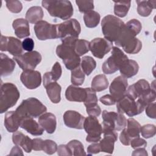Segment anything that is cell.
Wrapping results in <instances>:
<instances>
[{"label":"cell","mask_w":156,"mask_h":156,"mask_svg":"<svg viewBox=\"0 0 156 156\" xmlns=\"http://www.w3.org/2000/svg\"><path fill=\"white\" fill-rule=\"evenodd\" d=\"M41 4L51 16L66 20L73 15V7L69 1L43 0Z\"/></svg>","instance_id":"cell-1"},{"label":"cell","mask_w":156,"mask_h":156,"mask_svg":"<svg viewBox=\"0 0 156 156\" xmlns=\"http://www.w3.org/2000/svg\"><path fill=\"white\" fill-rule=\"evenodd\" d=\"M46 111V107L35 98L23 100L15 110L21 119L25 118H37Z\"/></svg>","instance_id":"cell-2"},{"label":"cell","mask_w":156,"mask_h":156,"mask_svg":"<svg viewBox=\"0 0 156 156\" xmlns=\"http://www.w3.org/2000/svg\"><path fill=\"white\" fill-rule=\"evenodd\" d=\"M124 25V23L115 16L108 15L104 16L101 22V27L105 38L111 42L116 41Z\"/></svg>","instance_id":"cell-3"},{"label":"cell","mask_w":156,"mask_h":156,"mask_svg":"<svg viewBox=\"0 0 156 156\" xmlns=\"http://www.w3.org/2000/svg\"><path fill=\"white\" fill-rule=\"evenodd\" d=\"M20 96V91L15 84L9 82L2 83L1 85L0 113H3L13 107Z\"/></svg>","instance_id":"cell-4"},{"label":"cell","mask_w":156,"mask_h":156,"mask_svg":"<svg viewBox=\"0 0 156 156\" xmlns=\"http://www.w3.org/2000/svg\"><path fill=\"white\" fill-rule=\"evenodd\" d=\"M56 54L63 60L66 68L69 70L76 69L80 64V57L76 53L72 46L63 43L57 46Z\"/></svg>","instance_id":"cell-5"},{"label":"cell","mask_w":156,"mask_h":156,"mask_svg":"<svg viewBox=\"0 0 156 156\" xmlns=\"http://www.w3.org/2000/svg\"><path fill=\"white\" fill-rule=\"evenodd\" d=\"M128 59L127 56L119 48L113 47L112 55L103 63L102 69L104 73L111 74L119 70L124 61Z\"/></svg>","instance_id":"cell-6"},{"label":"cell","mask_w":156,"mask_h":156,"mask_svg":"<svg viewBox=\"0 0 156 156\" xmlns=\"http://www.w3.org/2000/svg\"><path fill=\"white\" fill-rule=\"evenodd\" d=\"M145 107L137 100L132 99L125 95L121 99L116 102V109L120 113H126L129 116H133L142 113Z\"/></svg>","instance_id":"cell-7"},{"label":"cell","mask_w":156,"mask_h":156,"mask_svg":"<svg viewBox=\"0 0 156 156\" xmlns=\"http://www.w3.org/2000/svg\"><path fill=\"white\" fill-rule=\"evenodd\" d=\"M83 129L87 133V142L96 143L101 140L102 127L96 117L89 116L86 118L83 122Z\"/></svg>","instance_id":"cell-8"},{"label":"cell","mask_w":156,"mask_h":156,"mask_svg":"<svg viewBox=\"0 0 156 156\" xmlns=\"http://www.w3.org/2000/svg\"><path fill=\"white\" fill-rule=\"evenodd\" d=\"M13 60L23 70H32L41 62L42 57L40 52L32 51L18 56L13 57Z\"/></svg>","instance_id":"cell-9"},{"label":"cell","mask_w":156,"mask_h":156,"mask_svg":"<svg viewBox=\"0 0 156 156\" xmlns=\"http://www.w3.org/2000/svg\"><path fill=\"white\" fill-rule=\"evenodd\" d=\"M80 31V23L76 19H70L57 24L58 38L61 40L69 37L78 38Z\"/></svg>","instance_id":"cell-10"},{"label":"cell","mask_w":156,"mask_h":156,"mask_svg":"<svg viewBox=\"0 0 156 156\" xmlns=\"http://www.w3.org/2000/svg\"><path fill=\"white\" fill-rule=\"evenodd\" d=\"M34 31L40 40L55 39L58 38L57 24H53L41 20L34 26Z\"/></svg>","instance_id":"cell-11"},{"label":"cell","mask_w":156,"mask_h":156,"mask_svg":"<svg viewBox=\"0 0 156 156\" xmlns=\"http://www.w3.org/2000/svg\"><path fill=\"white\" fill-rule=\"evenodd\" d=\"M0 50L1 51H8L13 57L20 55L23 52L22 42L20 39L15 37H5L2 35L1 37Z\"/></svg>","instance_id":"cell-12"},{"label":"cell","mask_w":156,"mask_h":156,"mask_svg":"<svg viewBox=\"0 0 156 156\" xmlns=\"http://www.w3.org/2000/svg\"><path fill=\"white\" fill-rule=\"evenodd\" d=\"M112 46V42L105 38H96L90 42V51L95 57L101 59L110 51Z\"/></svg>","instance_id":"cell-13"},{"label":"cell","mask_w":156,"mask_h":156,"mask_svg":"<svg viewBox=\"0 0 156 156\" xmlns=\"http://www.w3.org/2000/svg\"><path fill=\"white\" fill-rule=\"evenodd\" d=\"M127 86V78L122 76L116 77L112 82L109 87V91L110 95L115 99L116 102L126 95Z\"/></svg>","instance_id":"cell-14"},{"label":"cell","mask_w":156,"mask_h":156,"mask_svg":"<svg viewBox=\"0 0 156 156\" xmlns=\"http://www.w3.org/2000/svg\"><path fill=\"white\" fill-rule=\"evenodd\" d=\"M20 80L22 83L27 89H35L41 85V73L34 69L25 70L21 73L20 76Z\"/></svg>","instance_id":"cell-15"},{"label":"cell","mask_w":156,"mask_h":156,"mask_svg":"<svg viewBox=\"0 0 156 156\" xmlns=\"http://www.w3.org/2000/svg\"><path fill=\"white\" fill-rule=\"evenodd\" d=\"M65 124L69 127L76 129H82L85 117L79 112L74 110H67L65 112L63 116Z\"/></svg>","instance_id":"cell-16"},{"label":"cell","mask_w":156,"mask_h":156,"mask_svg":"<svg viewBox=\"0 0 156 156\" xmlns=\"http://www.w3.org/2000/svg\"><path fill=\"white\" fill-rule=\"evenodd\" d=\"M104 138L100 141L101 152L113 154L115 142L118 140V132L115 130L103 132Z\"/></svg>","instance_id":"cell-17"},{"label":"cell","mask_w":156,"mask_h":156,"mask_svg":"<svg viewBox=\"0 0 156 156\" xmlns=\"http://www.w3.org/2000/svg\"><path fill=\"white\" fill-rule=\"evenodd\" d=\"M151 88L149 82L145 79H140L135 83L129 86L126 95L133 100L136 99L143 93Z\"/></svg>","instance_id":"cell-18"},{"label":"cell","mask_w":156,"mask_h":156,"mask_svg":"<svg viewBox=\"0 0 156 156\" xmlns=\"http://www.w3.org/2000/svg\"><path fill=\"white\" fill-rule=\"evenodd\" d=\"M87 96L85 88H80L74 85H71L67 87L65 91L66 99L69 101L83 102Z\"/></svg>","instance_id":"cell-19"},{"label":"cell","mask_w":156,"mask_h":156,"mask_svg":"<svg viewBox=\"0 0 156 156\" xmlns=\"http://www.w3.org/2000/svg\"><path fill=\"white\" fill-rule=\"evenodd\" d=\"M38 123L48 133H53L56 129L57 121L55 116L52 113H44L38 118Z\"/></svg>","instance_id":"cell-20"},{"label":"cell","mask_w":156,"mask_h":156,"mask_svg":"<svg viewBox=\"0 0 156 156\" xmlns=\"http://www.w3.org/2000/svg\"><path fill=\"white\" fill-rule=\"evenodd\" d=\"M12 141L15 145L21 146L27 153H30L33 149V140L21 132L16 131L13 132Z\"/></svg>","instance_id":"cell-21"},{"label":"cell","mask_w":156,"mask_h":156,"mask_svg":"<svg viewBox=\"0 0 156 156\" xmlns=\"http://www.w3.org/2000/svg\"><path fill=\"white\" fill-rule=\"evenodd\" d=\"M21 119L15 111L7 112L4 116V126L9 132H15L20 127Z\"/></svg>","instance_id":"cell-22"},{"label":"cell","mask_w":156,"mask_h":156,"mask_svg":"<svg viewBox=\"0 0 156 156\" xmlns=\"http://www.w3.org/2000/svg\"><path fill=\"white\" fill-rule=\"evenodd\" d=\"M20 127L35 136L41 135L44 132V129L41 127L40 124L33 119V118H23L21 121Z\"/></svg>","instance_id":"cell-23"},{"label":"cell","mask_w":156,"mask_h":156,"mask_svg":"<svg viewBox=\"0 0 156 156\" xmlns=\"http://www.w3.org/2000/svg\"><path fill=\"white\" fill-rule=\"evenodd\" d=\"M12 26L15 34L19 38L27 37L30 35L29 22L24 18H18L13 21Z\"/></svg>","instance_id":"cell-24"},{"label":"cell","mask_w":156,"mask_h":156,"mask_svg":"<svg viewBox=\"0 0 156 156\" xmlns=\"http://www.w3.org/2000/svg\"><path fill=\"white\" fill-rule=\"evenodd\" d=\"M119 70L121 76L126 78H130L138 73L139 65L136 61L128 58L123 62Z\"/></svg>","instance_id":"cell-25"},{"label":"cell","mask_w":156,"mask_h":156,"mask_svg":"<svg viewBox=\"0 0 156 156\" xmlns=\"http://www.w3.org/2000/svg\"><path fill=\"white\" fill-rule=\"evenodd\" d=\"M0 60L1 76H7L10 75L14 71L16 65L15 60L3 53L0 54Z\"/></svg>","instance_id":"cell-26"},{"label":"cell","mask_w":156,"mask_h":156,"mask_svg":"<svg viewBox=\"0 0 156 156\" xmlns=\"http://www.w3.org/2000/svg\"><path fill=\"white\" fill-rule=\"evenodd\" d=\"M44 88L51 101L54 104L59 103L61 100V86L56 82H52Z\"/></svg>","instance_id":"cell-27"},{"label":"cell","mask_w":156,"mask_h":156,"mask_svg":"<svg viewBox=\"0 0 156 156\" xmlns=\"http://www.w3.org/2000/svg\"><path fill=\"white\" fill-rule=\"evenodd\" d=\"M117 115L118 113L115 112H108L107 110L102 112V133L106 131L115 130Z\"/></svg>","instance_id":"cell-28"},{"label":"cell","mask_w":156,"mask_h":156,"mask_svg":"<svg viewBox=\"0 0 156 156\" xmlns=\"http://www.w3.org/2000/svg\"><path fill=\"white\" fill-rule=\"evenodd\" d=\"M137 4V12L143 17L150 15L152 10L155 9L156 1H136Z\"/></svg>","instance_id":"cell-29"},{"label":"cell","mask_w":156,"mask_h":156,"mask_svg":"<svg viewBox=\"0 0 156 156\" xmlns=\"http://www.w3.org/2000/svg\"><path fill=\"white\" fill-rule=\"evenodd\" d=\"M44 16L43 11L40 6L30 7L26 13V20L30 23L34 24L41 21Z\"/></svg>","instance_id":"cell-30"},{"label":"cell","mask_w":156,"mask_h":156,"mask_svg":"<svg viewBox=\"0 0 156 156\" xmlns=\"http://www.w3.org/2000/svg\"><path fill=\"white\" fill-rule=\"evenodd\" d=\"M122 48L126 53L135 54L138 53L141 49L142 43L139 39L135 37L126 41Z\"/></svg>","instance_id":"cell-31"},{"label":"cell","mask_w":156,"mask_h":156,"mask_svg":"<svg viewBox=\"0 0 156 156\" xmlns=\"http://www.w3.org/2000/svg\"><path fill=\"white\" fill-rule=\"evenodd\" d=\"M108 80L104 74H98L91 81V88L94 91H101L108 88Z\"/></svg>","instance_id":"cell-32"},{"label":"cell","mask_w":156,"mask_h":156,"mask_svg":"<svg viewBox=\"0 0 156 156\" xmlns=\"http://www.w3.org/2000/svg\"><path fill=\"white\" fill-rule=\"evenodd\" d=\"M101 16L99 13L94 10H91L83 16V20L85 26L88 28L96 27L100 22Z\"/></svg>","instance_id":"cell-33"},{"label":"cell","mask_w":156,"mask_h":156,"mask_svg":"<svg viewBox=\"0 0 156 156\" xmlns=\"http://www.w3.org/2000/svg\"><path fill=\"white\" fill-rule=\"evenodd\" d=\"M114 13L119 17L123 18L126 16L130 7V1H114Z\"/></svg>","instance_id":"cell-34"},{"label":"cell","mask_w":156,"mask_h":156,"mask_svg":"<svg viewBox=\"0 0 156 156\" xmlns=\"http://www.w3.org/2000/svg\"><path fill=\"white\" fill-rule=\"evenodd\" d=\"M127 127L126 129V132L129 136L133 139L135 137L140 136L141 126L140 123L132 118H130L127 119Z\"/></svg>","instance_id":"cell-35"},{"label":"cell","mask_w":156,"mask_h":156,"mask_svg":"<svg viewBox=\"0 0 156 156\" xmlns=\"http://www.w3.org/2000/svg\"><path fill=\"white\" fill-rule=\"evenodd\" d=\"M81 69L87 76H89L96 68V62L93 57L90 56H84L80 62Z\"/></svg>","instance_id":"cell-36"},{"label":"cell","mask_w":156,"mask_h":156,"mask_svg":"<svg viewBox=\"0 0 156 156\" xmlns=\"http://www.w3.org/2000/svg\"><path fill=\"white\" fill-rule=\"evenodd\" d=\"M156 98V93L155 87H151L150 89L143 93L137 99V100L146 107L149 104L154 102Z\"/></svg>","instance_id":"cell-37"},{"label":"cell","mask_w":156,"mask_h":156,"mask_svg":"<svg viewBox=\"0 0 156 156\" xmlns=\"http://www.w3.org/2000/svg\"><path fill=\"white\" fill-rule=\"evenodd\" d=\"M76 53L79 56H82L90 51V42L86 40L77 39L74 45Z\"/></svg>","instance_id":"cell-38"},{"label":"cell","mask_w":156,"mask_h":156,"mask_svg":"<svg viewBox=\"0 0 156 156\" xmlns=\"http://www.w3.org/2000/svg\"><path fill=\"white\" fill-rule=\"evenodd\" d=\"M85 80V73L79 66L71 71V81L73 85L79 86L83 84Z\"/></svg>","instance_id":"cell-39"},{"label":"cell","mask_w":156,"mask_h":156,"mask_svg":"<svg viewBox=\"0 0 156 156\" xmlns=\"http://www.w3.org/2000/svg\"><path fill=\"white\" fill-rule=\"evenodd\" d=\"M68 146L71 149L73 155H85L86 153L84 151L83 145L82 143L77 140H73L70 141L68 144Z\"/></svg>","instance_id":"cell-40"},{"label":"cell","mask_w":156,"mask_h":156,"mask_svg":"<svg viewBox=\"0 0 156 156\" xmlns=\"http://www.w3.org/2000/svg\"><path fill=\"white\" fill-rule=\"evenodd\" d=\"M87 91V96L83 101L84 105L86 107H89L98 104V98L95 91L90 88H85Z\"/></svg>","instance_id":"cell-41"},{"label":"cell","mask_w":156,"mask_h":156,"mask_svg":"<svg viewBox=\"0 0 156 156\" xmlns=\"http://www.w3.org/2000/svg\"><path fill=\"white\" fill-rule=\"evenodd\" d=\"M57 150V143L51 140H43L42 145V151L49 155L54 154Z\"/></svg>","instance_id":"cell-42"},{"label":"cell","mask_w":156,"mask_h":156,"mask_svg":"<svg viewBox=\"0 0 156 156\" xmlns=\"http://www.w3.org/2000/svg\"><path fill=\"white\" fill-rule=\"evenodd\" d=\"M140 132L141 135L145 138L153 137L156 133V127L154 124H147L141 127Z\"/></svg>","instance_id":"cell-43"},{"label":"cell","mask_w":156,"mask_h":156,"mask_svg":"<svg viewBox=\"0 0 156 156\" xmlns=\"http://www.w3.org/2000/svg\"><path fill=\"white\" fill-rule=\"evenodd\" d=\"M80 12L86 13L94 9L93 1H76Z\"/></svg>","instance_id":"cell-44"},{"label":"cell","mask_w":156,"mask_h":156,"mask_svg":"<svg viewBox=\"0 0 156 156\" xmlns=\"http://www.w3.org/2000/svg\"><path fill=\"white\" fill-rule=\"evenodd\" d=\"M5 3L7 8L9 9L10 12L12 13H20L23 9V5L21 2L18 0L6 1Z\"/></svg>","instance_id":"cell-45"},{"label":"cell","mask_w":156,"mask_h":156,"mask_svg":"<svg viewBox=\"0 0 156 156\" xmlns=\"http://www.w3.org/2000/svg\"><path fill=\"white\" fill-rule=\"evenodd\" d=\"M49 73L52 82H56L60 78L62 73L60 64L58 62H56L53 65L51 71L49 72Z\"/></svg>","instance_id":"cell-46"},{"label":"cell","mask_w":156,"mask_h":156,"mask_svg":"<svg viewBox=\"0 0 156 156\" xmlns=\"http://www.w3.org/2000/svg\"><path fill=\"white\" fill-rule=\"evenodd\" d=\"M127 119L122 113L118 112L117 118L115 121V130L116 131H120L126 127Z\"/></svg>","instance_id":"cell-47"},{"label":"cell","mask_w":156,"mask_h":156,"mask_svg":"<svg viewBox=\"0 0 156 156\" xmlns=\"http://www.w3.org/2000/svg\"><path fill=\"white\" fill-rule=\"evenodd\" d=\"M129 28H130L135 33L138 35L142 29V25L140 21L136 19H132L126 24Z\"/></svg>","instance_id":"cell-48"},{"label":"cell","mask_w":156,"mask_h":156,"mask_svg":"<svg viewBox=\"0 0 156 156\" xmlns=\"http://www.w3.org/2000/svg\"><path fill=\"white\" fill-rule=\"evenodd\" d=\"M130 146L133 149L140 148V147H144L145 148L147 146V142L145 140L138 137L133 138L130 141Z\"/></svg>","instance_id":"cell-49"},{"label":"cell","mask_w":156,"mask_h":156,"mask_svg":"<svg viewBox=\"0 0 156 156\" xmlns=\"http://www.w3.org/2000/svg\"><path fill=\"white\" fill-rule=\"evenodd\" d=\"M146 114L150 118L155 119L156 118V103L151 102L146 107Z\"/></svg>","instance_id":"cell-50"},{"label":"cell","mask_w":156,"mask_h":156,"mask_svg":"<svg viewBox=\"0 0 156 156\" xmlns=\"http://www.w3.org/2000/svg\"><path fill=\"white\" fill-rule=\"evenodd\" d=\"M57 154L59 156H71L73 155L72 152L68 145L60 144L57 147Z\"/></svg>","instance_id":"cell-51"},{"label":"cell","mask_w":156,"mask_h":156,"mask_svg":"<svg viewBox=\"0 0 156 156\" xmlns=\"http://www.w3.org/2000/svg\"><path fill=\"white\" fill-rule=\"evenodd\" d=\"M86 111L87 114L89 116H95V117H98V116H99L101 113V107L98 104L94 105L91 107H86Z\"/></svg>","instance_id":"cell-52"},{"label":"cell","mask_w":156,"mask_h":156,"mask_svg":"<svg viewBox=\"0 0 156 156\" xmlns=\"http://www.w3.org/2000/svg\"><path fill=\"white\" fill-rule=\"evenodd\" d=\"M34 41L31 38H26L22 42V46L23 49L28 52L32 51L34 48Z\"/></svg>","instance_id":"cell-53"},{"label":"cell","mask_w":156,"mask_h":156,"mask_svg":"<svg viewBox=\"0 0 156 156\" xmlns=\"http://www.w3.org/2000/svg\"><path fill=\"white\" fill-rule=\"evenodd\" d=\"M119 140L121 143L125 146H129L130 144V141L132 140L127 134L126 129L124 128L122 129V132L119 135Z\"/></svg>","instance_id":"cell-54"},{"label":"cell","mask_w":156,"mask_h":156,"mask_svg":"<svg viewBox=\"0 0 156 156\" xmlns=\"http://www.w3.org/2000/svg\"><path fill=\"white\" fill-rule=\"evenodd\" d=\"M100 152H101V148L99 143H94L90 145H89L87 147V152L88 155H92V154H98Z\"/></svg>","instance_id":"cell-55"},{"label":"cell","mask_w":156,"mask_h":156,"mask_svg":"<svg viewBox=\"0 0 156 156\" xmlns=\"http://www.w3.org/2000/svg\"><path fill=\"white\" fill-rule=\"evenodd\" d=\"M99 101L102 104L105 105H112L116 104V101L110 94H105L102 96Z\"/></svg>","instance_id":"cell-56"},{"label":"cell","mask_w":156,"mask_h":156,"mask_svg":"<svg viewBox=\"0 0 156 156\" xmlns=\"http://www.w3.org/2000/svg\"><path fill=\"white\" fill-rule=\"evenodd\" d=\"M43 140L41 138L33 139V150L38 151H42V145Z\"/></svg>","instance_id":"cell-57"},{"label":"cell","mask_w":156,"mask_h":156,"mask_svg":"<svg viewBox=\"0 0 156 156\" xmlns=\"http://www.w3.org/2000/svg\"><path fill=\"white\" fill-rule=\"evenodd\" d=\"M133 156L136 155H143V156H147L148 154L147 152V151L144 147H140L135 149V151L132 152V154Z\"/></svg>","instance_id":"cell-58"},{"label":"cell","mask_w":156,"mask_h":156,"mask_svg":"<svg viewBox=\"0 0 156 156\" xmlns=\"http://www.w3.org/2000/svg\"><path fill=\"white\" fill-rule=\"evenodd\" d=\"M9 155H23V152L19 146L16 145L11 149Z\"/></svg>","instance_id":"cell-59"}]
</instances>
